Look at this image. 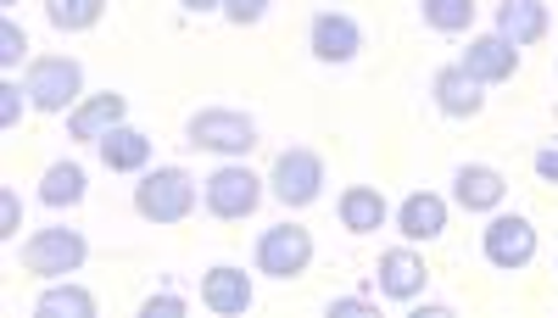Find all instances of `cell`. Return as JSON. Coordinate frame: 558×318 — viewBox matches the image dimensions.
<instances>
[{"label":"cell","mask_w":558,"mask_h":318,"mask_svg":"<svg viewBox=\"0 0 558 318\" xmlns=\"http://www.w3.org/2000/svg\"><path fill=\"white\" fill-rule=\"evenodd\" d=\"M0 7H17V0H0Z\"/></svg>","instance_id":"1f68e13d"},{"label":"cell","mask_w":558,"mask_h":318,"mask_svg":"<svg viewBox=\"0 0 558 318\" xmlns=\"http://www.w3.org/2000/svg\"><path fill=\"white\" fill-rule=\"evenodd\" d=\"M23 51H28V34L7 17V23H0V68H17V62H23Z\"/></svg>","instance_id":"cb8c5ba5"},{"label":"cell","mask_w":558,"mask_h":318,"mask_svg":"<svg viewBox=\"0 0 558 318\" xmlns=\"http://www.w3.org/2000/svg\"><path fill=\"white\" fill-rule=\"evenodd\" d=\"M184 307H191V302H184V296H173V291H162V296H146V302H140V313H146V318H179Z\"/></svg>","instance_id":"4316f807"},{"label":"cell","mask_w":558,"mask_h":318,"mask_svg":"<svg viewBox=\"0 0 558 318\" xmlns=\"http://www.w3.org/2000/svg\"><path fill=\"white\" fill-rule=\"evenodd\" d=\"M268 191L286 201V207H313L324 196V157L318 151H302V146L279 151L274 168H268Z\"/></svg>","instance_id":"52a82bcc"},{"label":"cell","mask_w":558,"mask_h":318,"mask_svg":"<svg viewBox=\"0 0 558 318\" xmlns=\"http://www.w3.org/2000/svg\"><path fill=\"white\" fill-rule=\"evenodd\" d=\"M263 185H268V179H257L252 168L223 162V168H213V173L202 179V201H207V212H213V218L235 223V218H252V212H257Z\"/></svg>","instance_id":"3957f363"},{"label":"cell","mask_w":558,"mask_h":318,"mask_svg":"<svg viewBox=\"0 0 558 318\" xmlns=\"http://www.w3.org/2000/svg\"><path fill=\"white\" fill-rule=\"evenodd\" d=\"M252 302H257V291H252L246 268L218 262V268L202 274V307H213L218 318H241V313H252Z\"/></svg>","instance_id":"8fae6325"},{"label":"cell","mask_w":558,"mask_h":318,"mask_svg":"<svg viewBox=\"0 0 558 318\" xmlns=\"http://www.w3.org/2000/svg\"><path fill=\"white\" fill-rule=\"evenodd\" d=\"M418 12L436 34H463L475 23V0H418Z\"/></svg>","instance_id":"603a6c76"},{"label":"cell","mask_w":558,"mask_h":318,"mask_svg":"<svg viewBox=\"0 0 558 318\" xmlns=\"http://www.w3.org/2000/svg\"><path fill=\"white\" fill-rule=\"evenodd\" d=\"M84 191H89V179H84L78 162H51V168H45V179H39V201L45 207H78Z\"/></svg>","instance_id":"ffe728a7"},{"label":"cell","mask_w":558,"mask_h":318,"mask_svg":"<svg viewBox=\"0 0 558 318\" xmlns=\"http://www.w3.org/2000/svg\"><path fill=\"white\" fill-rule=\"evenodd\" d=\"M23 96H28V89L23 84H0V123H7V129H17V118H23Z\"/></svg>","instance_id":"484cf974"},{"label":"cell","mask_w":558,"mask_h":318,"mask_svg":"<svg viewBox=\"0 0 558 318\" xmlns=\"http://www.w3.org/2000/svg\"><path fill=\"white\" fill-rule=\"evenodd\" d=\"M307 262H313V235L302 223H274V230L257 235V274L296 280V274H307Z\"/></svg>","instance_id":"ba28073f"},{"label":"cell","mask_w":558,"mask_h":318,"mask_svg":"<svg viewBox=\"0 0 558 318\" xmlns=\"http://www.w3.org/2000/svg\"><path fill=\"white\" fill-rule=\"evenodd\" d=\"M268 7H274V0H223V17L235 28H252V23L268 17Z\"/></svg>","instance_id":"d4e9b609"},{"label":"cell","mask_w":558,"mask_h":318,"mask_svg":"<svg viewBox=\"0 0 558 318\" xmlns=\"http://www.w3.org/2000/svg\"><path fill=\"white\" fill-rule=\"evenodd\" d=\"M34 313L39 318H96V296H89L84 285H73V280H57L51 291H39Z\"/></svg>","instance_id":"44dd1931"},{"label":"cell","mask_w":558,"mask_h":318,"mask_svg":"<svg viewBox=\"0 0 558 318\" xmlns=\"http://www.w3.org/2000/svg\"><path fill=\"white\" fill-rule=\"evenodd\" d=\"M397 230H402V241H436L441 230H447V201L436 196V191H413L402 207H397Z\"/></svg>","instance_id":"9a60e30c"},{"label":"cell","mask_w":558,"mask_h":318,"mask_svg":"<svg viewBox=\"0 0 558 318\" xmlns=\"http://www.w3.org/2000/svg\"><path fill=\"white\" fill-rule=\"evenodd\" d=\"M134 212L146 223H184L196 212V179L184 168H151L134 185Z\"/></svg>","instance_id":"6da1fadb"},{"label":"cell","mask_w":558,"mask_h":318,"mask_svg":"<svg viewBox=\"0 0 558 318\" xmlns=\"http://www.w3.org/2000/svg\"><path fill=\"white\" fill-rule=\"evenodd\" d=\"M184 12H223V0H179Z\"/></svg>","instance_id":"4dcf8cb0"},{"label":"cell","mask_w":558,"mask_h":318,"mask_svg":"<svg viewBox=\"0 0 558 318\" xmlns=\"http://www.w3.org/2000/svg\"><path fill=\"white\" fill-rule=\"evenodd\" d=\"M23 89H28L34 112H73L84 96V68L73 57H34L23 73Z\"/></svg>","instance_id":"7a4b0ae2"},{"label":"cell","mask_w":558,"mask_h":318,"mask_svg":"<svg viewBox=\"0 0 558 318\" xmlns=\"http://www.w3.org/2000/svg\"><path fill=\"white\" fill-rule=\"evenodd\" d=\"M101 12H107V0H45V17H51V28H62V34L96 28Z\"/></svg>","instance_id":"7402d4cb"},{"label":"cell","mask_w":558,"mask_h":318,"mask_svg":"<svg viewBox=\"0 0 558 318\" xmlns=\"http://www.w3.org/2000/svg\"><path fill=\"white\" fill-rule=\"evenodd\" d=\"M452 196H458L463 212H497L502 196H508V179H502L492 162H463V168L452 173Z\"/></svg>","instance_id":"5bb4252c"},{"label":"cell","mask_w":558,"mask_h":318,"mask_svg":"<svg viewBox=\"0 0 558 318\" xmlns=\"http://www.w3.org/2000/svg\"><path fill=\"white\" fill-rule=\"evenodd\" d=\"M341 313H352V318H375L380 307L368 302V296H336V302H330V318H341Z\"/></svg>","instance_id":"83f0119b"},{"label":"cell","mask_w":558,"mask_h":318,"mask_svg":"<svg viewBox=\"0 0 558 318\" xmlns=\"http://www.w3.org/2000/svg\"><path fill=\"white\" fill-rule=\"evenodd\" d=\"M458 68L481 84H502V78L520 73V45L502 39V34H481V39H470V51H463Z\"/></svg>","instance_id":"4fadbf2b"},{"label":"cell","mask_w":558,"mask_h":318,"mask_svg":"<svg viewBox=\"0 0 558 318\" xmlns=\"http://www.w3.org/2000/svg\"><path fill=\"white\" fill-rule=\"evenodd\" d=\"M386 218H391V207H386V196H380L375 185H352V191H341V223H347L352 235H375Z\"/></svg>","instance_id":"ac0fdd59"},{"label":"cell","mask_w":558,"mask_h":318,"mask_svg":"<svg viewBox=\"0 0 558 318\" xmlns=\"http://www.w3.org/2000/svg\"><path fill=\"white\" fill-rule=\"evenodd\" d=\"M101 162H107L112 173H140V168L151 162V134H140V129L118 123L107 140H101Z\"/></svg>","instance_id":"d6986e66"},{"label":"cell","mask_w":558,"mask_h":318,"mask_svg":"<svg viewBox=\"0 0 558 318\" xmlns=\"http://www.w3.org/2000/svg\"><path fill=\"white\" fill-rule=\"evenodd\" d=\"M547 28H553V17H547L542 0H502L497 7V34L514 39V45H536Z\"/></svg>","instance_id":"e0dca14e"},{"label":"cell","mask_w":558,"mask_h":318,"mask_svg":"<svg viewBox=\"0 0 558 318\" xmlns=\"http://www.w3.org/2000/svg\"><path fill=\"white\" fill-rule=\"evenodd\" d=\"M536 179H542V185H558V140H547L542 151H536Z\"/></svg>","instance_id":"f1b7e54d"},{"label":"cell","mask_w":558,"mask_h":318,"mask_svg":"<svg viewBox=\"0 0 558 318\" xmlns=\"http://www.w3.org/2000/svg\"><path fill=\"white\" fill-rule=\"evenodd\" d=\"M123 118H129V101L118 96V89H101V96H89V101H78L68 112V134H73V140H84V146H101Z\"/></svg>","instance_id":"7c38bea8"},{"label":"cell","mask_w":558,"mask_h":318,"mask_svg":"<svg viewBox=\"0 0 558 318\" xmlns=\"http://www.w3.org/2000/svg\"><path fill=\"white\" fill-rule=\"evenodd\" d=\"M17 212H23L17 207V191H7V196H0V235H7V241L17 235Z\"/></svg>","instance_id":"f546056e"},{"label":"cell","mask_w":558,"mask_h":318,"mask_svg":"<svg viewBox=\"0 0 558 318\" xmlns=\"http://www.w3.org/2000/svg\"><path fill=\"white\" fill-rule=\"evenodd\" d=\"M375 280H380V296H391V302H418V296H425V285H430V268H425V257H418L413 241H408V246L380 252Z\"/></svg>","instance_id":"9c48e42d"},{"label":"cell","mask_w":558,"mask_h":318,"mask_svg":"<svg viewBox=\"0 0 558 318\" xmlns=\"http://www.w3.org/2000/svg\"><path fill=\"white\" fill-rule=\"evenodd\" d=\"M184 134H191L196 151H218V157H246V151L257 146V123H252L246 112H235V107H207V112H196Z\"/></svg>","instance_id":"8992f818"},{"label":"cell","mask_w":558,"mask_h":318,"mask_svg":"<svg viewBox=\"0 0 558 318\" xmlns=\"http://www.w3.org/2000/svg\"><path fill=\"white\" fill-rule=\"evenodd\" d=\"M307 45H313L318 62L347 68V62H357V51H363V28H357L347 12H318L313 28H307Z\"/></svg>","instance_id":"30bf717a"},{"label":"cell","mask_w":558,"mask_h":318,"mask_svg":"<svg viewBox=\"0 0 558 318\" xmlns=\"http://www.w3.org/2000/svg\"><path fill=\"white\" fill-rule=\"evenodd\" d=\"M84 257H89V241H84L78 230H34V235L23 241V268H28V274H39V280H68V274H78Z\"/></svg>","instance_id":"5b68a950"},{"label":"cell","mask_w":558,"mask_h":318,"mask_svg":"<svg viewBox=\"0 0 558 318\" xmlns=\"http://www.w3.org/2000/svg\"><path fill=\"white\" fill-rule=\"evenodd\" d=\"M481 252L502 274H520V268L536 262V223L520 212H492V223L481 230Z\"/></svg>","instance_id":"277c9868"},{"label":"cell","mask_w":558,"mask_h":318,"mask_svg":"<svg viewBox=\"0 0 558 318\" xmlns=\"http://www.w3.org/2000/svg\"><path fill=\"white\" fill-rule=\"evenodd\" d=\"M481 78H470V73H463L458 62L452 68H441L436 73V84H430V96H436V107L447 112V118H475L481 107H486V96H481Z\"/></svg>","instance_id":"2e32d148"}]
</instances>
